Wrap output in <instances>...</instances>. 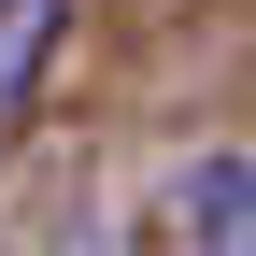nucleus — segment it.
I'll return each instance as SVG.
<instances>
[{
  "mask_svg": "<svg viewBox=\"0 0 256 256\" xmlns=\"http://www.w3.org/2000/svg\"><path fill=\"white\" fill-rule=\"evenodd\" d=\"M185 256H256V156H200L185 171Z\"/></svg>",
  "mask_w": 256,
  "mask_h": 256,
  "instance_id": "nucleus-1",
  "label": "nucleus"
},
{
  "mask_svg": "<svg viewBox=\"0 0 256 256\" xmlns=\"http://www.w3.org/2000/svg\"><path fill=\"white\" fill-rule=\"evenodd\" d=\"M57 28H72V0H0V128L28 114V86H43Z\"/></svg>",
  "mask_w": 256,
  "mask_h": 256,
  "instance_id": "nucleus-2",
  "label": "nucleus"
}]
</instances>
